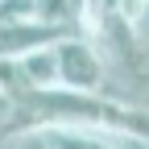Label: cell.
I'll return each instance as SVG.
<instances>
[{"label": "cell", "instance_id": "obj_4", "mask_svg": "<svg viewBox=\"0 0 149 149\" xmlns=\"http://www.w3.org/2000/svg\"><path fill=\"white\" fill-rule=\"evenodd\" d=\"M141 4H149V0H141Z\"/></svg>", "mask_w": 149, "mask_h": 149}, {"label": "cell", "instance_id": "obj_1", "mask_svg": "<svg viewBox=\"0 0 149 149\" xmlns=\"http://www.w3.org/2000/svg\"><path fill=\"white\" fill-rule=\"evenodd\" d=\"M58 87L74 91V95H100L104 83H108V66H104V54L100 46L91 42L87 33H70L62 37L58 46Z\"/></svg>", "mask_w": 149, "mask_h": 149}, {"label": "cell", "instance_id": "obj_3", "mask_svg": "<svg viewBox=\"0 0 149 149\" xmlns=\"http://www.w3.org/2000/svg\"><path fill=\"white\" fill-rule=\"evenodd\" d=\"M4 149H54L46 128H29V133H17L13 141H4Z\"/></svg>", "mask_w": 149, "mask_h": 149}, {"label": "cell", "instance_id": "obj_2", "mask_svg": "<svg viewBox=\"0 0 149 149\" xmlns=\"http://www.w3.org/2000/svg\"><path fill=\"white\" fill-rule=\"evenodd\" d=\"M0 25H42L37 0H0Z\"/></svg>", "mask_w": 149, "mask_h": 149}]
</instances>
